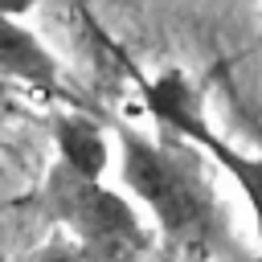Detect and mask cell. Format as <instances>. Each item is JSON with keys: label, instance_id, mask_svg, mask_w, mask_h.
<instances>
[{"label": "cell", "instance_id": "cell-5", "mask_svg": "<svg viewBox=\"0 0 262 262\" xmlns=\"http://www.w3.org/2000/svg\"><path fill=\"white\" fill-rule=\"evenodd\" d=\"M53 139H57V164L70 168L82 180H102L106 164H111V147L102 135V123H94L90 115H57L53 119Z\"/></svg>", "mask_w": 262, "mask_h": 262}, {"label": "cell", "instance_id": "cell-3", "mask_svg": "<svg viewBox=\"0 0 262 262\" xmlns=\"http://www.w3.org/2000/svg\"><path fill=\"white\" fill-rule=\"evenodd\" d=\"M139 86H143L147 111L156 115V123H160L164 131H172L176 139L201 147L205 156H213V160L233 176V184H237V192L246 196V205H250V213H254V221H258V233H262V160H258V156H246L242 147H233L229 139H221V135L209 127V119H205V111H201V94L192 90V82H188L184 70H164L160 78L139 82Z\"/></svg>", "mask_w": 262, "mask_h": 262}, {"label": "cell", "instance_id": "cell-6", "mask_svg": "<svg viewBox=\"0 0 262 262\" xmlns=\"http://www.w3.org/2000/svg\"><path fill=\"white\" fill-rule=\"evenodd\" d=\"M16 262H102V258L90 254V250H82L78 242L57 237V242H45L41 250H33V254H25V258H16Z\"/></svg>", "mask_w": 262, "mask_h": 262}, {"label": "cell", "instance_id": "cell-4", "mask_svg": "<svg viewBox=\"0 0 262 262\" xmlns=\"http://www.w3.org/2000/svg\"><path fill=\"white\" fill-rule=\"evenodd\" d=\"M0 78L33 86L41 94H53L61 86V66L45 49V41L20 25L16 12H0Z\"/></svg>", "mask_w": 262, "mask_h": 262}, {"label": "cell", "instance_id": "cell-2", "mask_svg": "<svg viewBox=\"0 0 262 262\" xmlns=\"http://www.w3.org/2000/svg\"><path fill=\"white\" fill-rule=\"evenodd\" d=\"M37 205L53 225L70 229V242L98 254L102 262H135L147 250L143 217L127 196L111 192L102 180H82L70 168L53 164L37 192Z\"/></svg>", "mask_w": 262, "mask_h": 262}, {"label": "cell", "instance_id": "cell-7", "mask_svg": "<svg viewBox=\"0 0 262 262\" xmlns=\"http://www.w3.org/2000/svg\"><path fill=\"white\" fill-rule=\"evenodd\" d=\"M16 115V94H12V82L0 78V123H8Z\"/></svg>", "mask_w": 262, "mask_h": 262}, {"label": "cell", "instance_id": "cell-1", "mask_svg": "<svg viewBox=\"0 0 262 262\" xmlns=\"http://www.w3.org/2000/svg\"><path fill=\"white\" fill-rule=\"evenodd\" d=\"M123 184L143 201L164 237L192 254H213L225 237V209L184 139H151L131 127H115Z\"/></svg>", "mask_w": 262, "mask_h": 262}]
</instances>
